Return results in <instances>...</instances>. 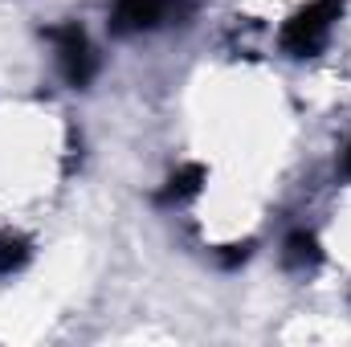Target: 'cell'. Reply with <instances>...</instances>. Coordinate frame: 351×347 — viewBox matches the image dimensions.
Segmentation results:
<instances>
[{"label":"cell","instance_id":"obj_1","mask_svg":"<svg viewBox=\"0 0 351 347\" xmlns=\"http://www.w3.org/2000/svg\"><path fill=\"white\" fill-rule=\"evenodd\" d=\"M335 16H339V0H315L311 8H302V12L286 25V33H282L286 49L298 53V58H302V53H315V49L327 41Z\"/></svg>","mask_w":351,"mask_h":347},{"label":"cell","instance_id":"obj_2","mask_svg":"<svg viewBox=\"0 0 351 347\" xmlns=\"http://www.w3.org/2000/svg\"><path fill=\"white\" fill-rule=\"evenodd\" d=\"M49 41L58 45V62H62V74L74 82V86H86L90 74H94V49H90L86 33L78 25H66V29H53Z\"/></svg>","mask_w":351,"mask_h":347},{"label":"cell","instance_id":"obj_3","mask_svg":"<svg viewBox=\"0 0 351 347\" xmlns=\"http://www.w3.org/2000/svg\"><path fill=\"white\" fill-rule=\"evenodd\" d=\"M184 12V0H119L114 4V33H139L168 25Z\"/></svg>","mask_w":351,"mask_h":347},{"label":"cell","instance_id":"obj_4","mask_svg":"<svg viewBox=\"0 0 351 347\" xmlns=\"http://www.w3.org/2000/svg\"><path fill=\"white\" fill-rule=\"evenodd\" d=\"M25 258H29V250H25L21 237H4L0 241V274H12L16 265H25Z\"/></svg>","mask_w":351,"mask_h":347},{"label":"cell","instance_id":"obj_5","mask_svg":"<svg viewBox=\"0 0 351 347\" xmlns=\"http://www.w3.org/2000/svg\"><path fill=\"white\" fill-rule=\"evenodd\" d=\"M196 180H200V168H188V172L172 176V188H168V196H172V200H180V196H192V192L200 188Z\"/></svg>","mask_w":351,"mask_h":347},{"label":"cell","instance_id":"obj_6","mask_svg":"<svg viewBox=\"0 0 351 347\" xmlns=\"http://www.w3.org/2000/svg\"><path fill=\"white\" fill-rule=\"evenodd\" d=\"M290 250H294L290 261H315V241H311V237H294Z\"/></svg>","mask_w":351,"mask_h":347},{"label":"cell","instance_id":"obj_7","mask_svg":"<svg viewBox=\"0 0 351 347\" xmlns=\"http://www.w3.org/2000/svg\"><path fill=\"white\" fill-rule=\"evenodd\" d=\"M343 168H348V176H351V147H348V160H343Z\"/></svg>","mask_w":351,"mask_h":347}]
</instances>
